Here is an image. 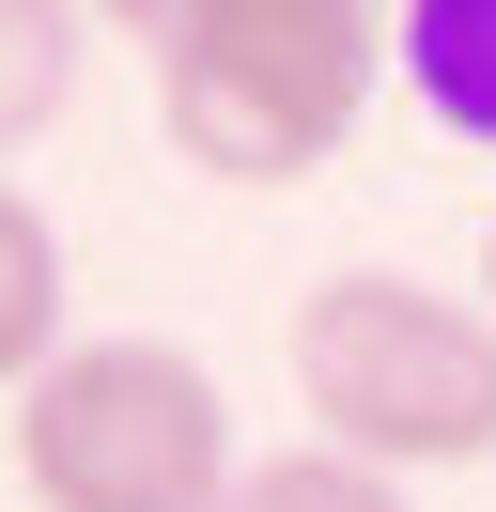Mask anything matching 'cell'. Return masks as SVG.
<instances>
[{
    "mask_svg": "<svg viewBox=\"0 0 496 512\" xmlns=\"http://www.w3.org/2000/svg\"><path fill=\"white\" fill-rule=\"evenodd\" d=\"M295 404H310V450H341V466H388V481L481 466L496 450V311L403 280V264H341L295 295Z\"/></svg>",
    "mask_w": 496,
    "mask_h": 512,
    "instance_id": "1",
    "label": "cell"
},
{
    "mask_svg": "<svg viewBox=\"0 0 496 512\" xmlns=\"http://www.w3.org/2000/svg\"><path fill=\"white\" fill-rule=\"evenodd\" d=\"M388 78L372 0H202L155 47V125L202 187H310Z\"/></svg>",
    "mask_w": 496,
    "mask_h": 512,
    "instance_id": "2",
    "label": "cell"
},
{
    "mask_svg": "<svg viewBox=\"0 0 496 512\" xmlns=\"http://www.w3.org/2000/svg\"><path fill=\"white\" fill-rule=\"evenodd\" d=\"M233 404L186 342L124 326V342H62L16 388V481L31 512H217L233 497Z\"/></svg>",
    "mask_w": 496,
    "mask_h": 512,
    "instance_id": "3",
    "label": "cell"
},
{
    "mask_svg": "<svg viewBox=\"0 0 496 512\" xmlns=\"http://www.w3.org/2000/svg\"><path fill=\"white\" fill-rule=\"evenodd\" d=\"M388 63H403V94H419L450 140H481V156H496V0H403Z\"/></svg>",
    "mask_w": 496,
    "mask_h": 512,
    "instance_id": "4",
    "label": "cell"
},
{
    "mask_svg": "<svg viewBox=\"0 0 496 512\" xmlns=\"http://www.w3.org/2000/svg\"><path fill=\"white\" fill-rule=\"evenodd\" d=\"M62 357V233H47V202L0 171V388H31Z\"/></svg>",
    "mask_w": 496,
    "mask_h": 512,
    "instance_id": "5",
    "label": "cell"
},
{
    "mask_svg": "<svg viewBox=\"0 0 496 512\" xmlns=\"http://www.w3.org/2000/svg\"><path fill=\"white\" fill-rule=\"evenodd\" d=\"M78 32H93L78 0H0V156L78 109Z\"/></svg>",
    "mask_w": 496,
    "mask_h": 512,
    "instance_id": "6",
    "label": "cell"
},
{
    "mask_svg": "<svg viewBox=\"0 0 496 512\" xmlns=\"http://www.w3.org/2000/svg\"><path fill=\"white\" fill-rule=\"evenodd\" d=\"M217 512H403V481L388 466H341V450H264V466H233Z\"/></svg>",
    "mask_w": 496,
    "mask_h": 512,
    "instance_id": "7",
    "label": "cell"
},
{
    "mask_svg": "<svg viewBox=\"0 0 496 512\" xmlns=\"http://www.w3.org/2000/svg\"><path fill=\"white\" fill-rule=\"evenodd\" d=\"M78 16H109V32H140V47H171L186 16H202V0H78Z\"/></svg>",
    "mask_w": 496,
    "mask_h": 512,
    "instance_id": "8",
    "label": "cell"
},
{
    "mask_svg": "<svg viewBox=\"0 0 496 512\" xmlns=\"http://www.w3.org/2000/svg\"><path fill=\"white\" fill-rule=\"evenodd\" d=\"M481 311H496V218H481Z\"/></svg>",
    "mask_w": 496,
    "mask_h": 512,
    "instance_id": "9",
    "label": "cell"
}]
</instances>
